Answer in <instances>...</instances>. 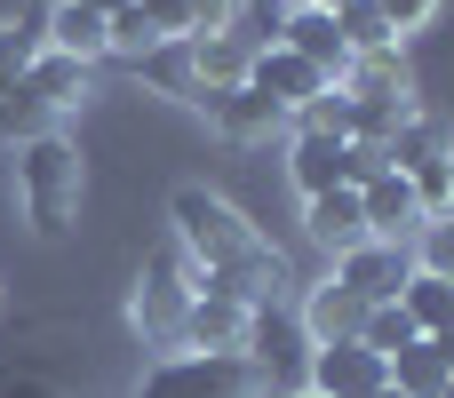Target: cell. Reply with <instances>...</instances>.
I'll return each mask as SVG.
<instances>
[{
	"instance_id": "4",
	"label": "cell",
	"mask_w": 454,
	"mask_h": 398,
	"mask_svg": "<svg viewBox=\"0 0 454 398\" xmlns=\"http://www.w3.org/2000/svg\"><path fill=\"white\" fill-rule=\"evenodd\" d=\"M255 391H263V367L223 359V351H168L136 383V398H255Z\"/></svg>"
},
{
	"instance_id": "35",
	"label": "cell",
	"mask_w": 454,
	"mask_h": 398,
	"mask_svg": "<svg viewBox=\"0 0 454 398\" xmlns=\"http://www.w3.org/2000/svg\"><path fill=\"white\" fill-rule=\"evenodd\" d=\"M439 398H454V375H447V391H439Z\"/></svg>"
},
{
	"instance_id": "7",
	"label": "cell",
	"mask_w": 454,
	"mask_h": 398,
	"mask_svg": "<svg viewBox=\"0 0 454 398\" xmlns=\"http://www.w3.org/2000/svg\"><path fill=\"white\" fill-rule=\"evenodd\" d=\"M200 120H207L223 144H271V136L295 128V120H287L271 96H255V88H215V96L200 104Z\"/></svg>"
},
{
	"instance_id": "19",
	"label": "cell",
	"mask_w": 454,
	"mask_h": 398,
	"mask_svg": "<svg viewBox=\"0 0 454 398\" xmlns=\"http://www.w3.org/2000/svg\"><path fill=\"white\" fill-rule=\"evenodd\" d=\"M399 311L415 319V335H454V279H407L399 287Z\"/></svg>"
},
{
	"instance_id": "26",
	"label": "cell",
	"mask_w": 454,
	"mask_h": 398,
	"mask_svg": "<svg viewBox=\"0 0 454 398\" xmlns=\"http://www.w3.org/2000/svg\"><path fill=\"white\" fill-rule=\"evenodd\" d=\"M407 183H415V207H423V223H431V215H454V152H447V160H431V168H415Z\"/></svg>"
},
{
	"instance_id": "5",
	"label": "cell",
	"mask_w": 454,
	"mask_h": 398,
	"mask_svg": "<svg viewBox=\"0 0 454 398\" xmlns=\"http://www.w3.org/2000/svg\"><path fill=\"white\" fill-rule=\"evenodd\" d=\"M327 279H335V287H351V295L375 311V303H399V287L415 279V263H407V247H399V239H359L351 255H335V271H327Z\"/></svg>"
},
{
	"instance_id": "12",
	"label": "cell",
	"mask_w": 454,
	"mask_h": 398,
	"mask_svg": "<svg viewBox=\"0 0 454 398\" xmlns=\"http://www.w3.org/2000/svg\"><path fill=\"white\" fill-rule=\"evenodd\" d=\"M24 88H32L48 112H80V104H88V88H96V64H80V56H56V48H32V64H24Z\"/></svg>"
},
{
	"instance_id": "22",
	"label": "cell",
	"mask_w": 454,
	"mask_h": 398,
	"mask_svg": "<svg viewBox=\"0 0 454 398\" xmlns=\"http://www.w3.org/2000/svg\"><path fill=\"white\" fill-rule=\"evenodd\" d=\"M447 375H454V367L431 351V343H415V351L391 359V391H399V398H439V391H447Z\"/></svg>"
},
{
	"instance_id": "10",
	"label": "cell",
	"mask_w": 454,
	"mask_h": 398,
	"mask_svg": "<svg viewBox=\"0 0 454 398\" xmlns=\"http://www.w3.org/2000/svg\"><path fill=\"white\" fill-rule=\"evenodd\" d=\"M247 335H255V311H239V303H223V295H192V311H184V351L247 359Z\"/></svg>"
},
{
	"instance_id": "32",
	"label": "cell",
	"mask_w": 454,
	"mask_h": 398,
	"mask_svg": "<svg viewBox=\"0 0 454 398\" xmlns=\"http://www.w3.org/2000/svg\"><path fill=\"white\" fill-rule=\"evenodd\" d=\"M303 8H327V16H335V8H343V0H303Z\"/></svg>"
},
{
	"instance_id": "1",
	"label": "cell",
	"mask_w": 454,
	"mask_h": 398,
	"mask_svg": "<svg viewBox=\"0 0 454 398\" xmlns=\"http://www.w3.org/2000/svg\"><path fill=\"white\" fill-rule=\"evenodd\" d=\"M168 223H176V247L192 255V295H223L239 311H279L287 303V255L207 183H176L168 191Z\"/></svg>"
},
{
	"instance_id": "29",
	"label": "cell",
	"mask_w": 454,
	"mask_h": 398,
	"mask_svg": "<svg viewBox=\"0 0 454 398\" xmlns=\"http://www.w3.org/2000/svg\"><path fill=\"white\" fill-rule=\"evenodd\" d=\"M375 8H383V24H391V32L407 40V32H423V24H431V16H439L447 0H375Z\"/></svg>"
},
{
	"instance_id": "8",
	"label": "cell",
	"mask_w": 454,
	"mask_h": 398,
	"mask_svg": "<svg viewBox=\"0 0 454 398\" xmlns=\"http://www.w3.org/2000/svg\"><path fill=\"white\" fill-rule=\"evenodd\" d=\"M303 359H311V383H303V391H319V398H367V391L391 383V367H383L375 351H359V343H319V351H303Z\"/></svg>"
},
{
	"instance_id": "31",
	"label": "cell",
	"mask_w": 454,
	"mask_h": 398,
	"mask_svg": "<svg viewBox=\"0 0 454 398\" xmlns=\"http://www.w3.org/2000/svg\"><path fill=\"white\" fill-rule=\"evenodd\" d=\"M72 8H88V16H120L128 0H72Z\"/></svg>"
},
{
	"instance_id": "30",
	"label": "cell",
	"mask_w": 454,
	"mask_h": 398,
	"mask_svg": "<svg viewBox=\"0 0 454 398\" xmlns=\"http://www.w3.org/2000/svg\"><path fill=\"white\" fill-rule=\"evenodd\" d=\"M136 16L160 32V48H168V40H184V0H136Z\"/></svg>"
},
{
	"instance_id": "3",
	"label": "cell",
	"mask_w": 454,
	"mask_h": 398,
	"mask_svg": "<svg viewBox=\"0 0 454 398\" xmlns=\"http://www.w3.org/2000/svg\"><path fill=\"white\" fill-rule=\"evenodd\" d=\"M192 255L184 247H160L152 263H144V279H136V295H128V327H136V343L144 351H184V311H192Z\"/></svg>"
},
{
	"instance_id": "36",
	"label": "cell",
	"mask_w": 454,
	"mask_h": 398,
	"mask_svg": "<svg viewBox=\"0 0 454 398\" xmlns=\"http://www.w3.org/2000/svg\"><path fill=\"white\" fill-rule=\"evenodd\" d=\"M295 398H319V391H295Z\"/></svg>"
},
{
	"instance_id": "23",
	"label": "cell",
	"mask_w": 454,
	"mask_h": 398,
	"mask_svg": "<svg viewBox=\"0 0 454 398\" xmlns=\"http://www.w3.org/2000/svg\"><path fill=\"white\" fill-rule=\"evenodd\" d=\"M48 128H56V112L16 80V88L0 96V144H32V136H48Z\"/></svg>"
},
{
	"instance_id": "17",
	"label": "cell",
	"mask_w": 454,
	"mask_h": 398,
	"mask_svg": "<svg viewBox=\"0 0 454 398\" xmlns=\"http://www.w3.org/2000/svg\"><path fill=\"white\" fill-rule=\"evenodd\" d=\"M40 48H56V56H80V64H104L112 56V40H104V16H88V8H72V0H56L48 8V40Z\"/></svg>"
},
{
	"instance_id": "11",
	"label": "cell",
	"mask_w": 454,
	"mask_h": 398,
	"mask_svg": "<svg viewBox=\"0 0 454 398\" xmlns=\"http://www.w3.org/2000/svg\"><path fill=\"white\" fill-rule=\"evenodd\" d=\"M271 40H279V48H295L303 64H319L327 80H343V72H351V48H343V32H335V16H327V8H287Z\"/></svg>"
},
{
	"instance_id": "2",
	"label": "cell",
	"mask_w": 454,
	"mask_h": 398,
	"mask_svg": "<svg viewBox=\"0 0 454 398\" xmlns=\"http://www.w3.org/2000/svg\"><path fill=\"white\" fill-rule=\"evenodd\" d=\"M80 199H88V168H80V144L64 128L16 144V207L40 239H64L80 223Z\"/></svg>"
},
{
	"instance_id": "15",
	"label": "cell",
	"mask_w": 454,
	"mask_h": 398,
	"mask_svg": "<svg viewBox=\"0 0 454 398\" xmlns=\"http://www.w3.org/2000/svg\"><path fill=\"white\" fill-rule=\"evenodd\" d=\"M343 152L351 144H335V136H303V128H287V183L311 199V191H335L343 183Z\"/></svg>"
},
{
	"instance_id": "27",
	"label": "cell",
	"mask_w": 454,
	"mask_h": 398,
	"mask_svg": "<svg viewBox=\"0 0 454 398\" xmlns=\"http://www.w3.org/2000/svg\"><path fill=\"white\" fill-rule=\"evenodd\" d=\"M239 8H247V0H184V40H200V32H239Z\"/></svg>"
},
{
	"instance_id": "28",
	"label": "cell",
	"mask_w": 454,
	"mask_h": 398,
	"mask_svg": "<svg viewBox=\"0 0 454 398\" xmlns=\"http://www.w3.org/2000/svg\"><path fill=\"white\" fill-rule=\"evenodd\" d=\"M32 48L40 40H24V24H0V96L24 80V64H32Z\"/></svg>"
},
{
	"instance_id": "9",
	"label": "cell",
	"mask_w": 454,
	"mask_h": 398,
	"mask_svg": "<svg viewBox=\"0 0 454 398\" xmlns=\"http://www.w3.org/2000/svg\"><path fill=\"white\" fill-rule=\"evenodd\" d=\"M303 231H311V247H327V263H335V255H351L359 239H375V231H367V207H359V191H351V183L311 191V199H303Z\"/></svg>"
},
{
	"instance_id": "18",
	"label": "cell",
	"mask_w": 454,
	"mask_h": 398,
	"mask_svg": "<svg viewBox=\"0 0 454 398\" xmlns=\"http://www.w3.org/2000/svg\"><path fill=\"white\" fill-rule=\"evenodd\" d=\"M431 160H447V128H439L431 112H407V120L391 128V144H383V168L415 176V168H431Z\"/></svg>"
},
{
	"instance_id": "6",
	"label": "cell",
	"mask_w": 454,
	"mask_h": 398,
	"mask_svg": "<svg viewBox=\"0 0 454 398\" xmlns=\"http://www.w3.org/2000/svg\"><path fill=\"white\" fill-rule=\"evenodd\" d=\"M247 88H255V96H271V104H279V112L295 120V112H303V104H319V96H327L335 80H327L319 64H303L295 48L263 40V48H255V64H247Z\"/></svg>"
},
{
	"instance_id": "21",
	"label": "cell",
	"mask_w": 454,
	"mask_h": 398,
	"mask_svg": "<svg viewBox=\"0 0 454 398\" xmlns=\"http://www.w3.org/2000/svg\"><path fill=\"white\" fill-rule=\"evenodd\" d=\"M335 32H343V48H351V56H383V48H399V32L383 24V8H375V0H343V8H335Z\"/></svg>"
},
{
	"instance_id": "13",
	"label": "cell",
	"mask_w": 454,
	"mask_h": 398,
	"mask_svg": "<svg viewBox=\"0 0 454 398\" xmlns=\"http://www.w3.org/2000/svg\"><path fill=\"white\" fill-rule=\"evenodd\" d=\"M359 207H367V231H375V239H399V247H407V239L423 231V207H415V183H407L399 168H383V176H375V183L359 191Z\"/></svg>"
},
{
	"instance_id": "25",
	"label": "cell",
	"mask_w": 454,
	"mask_h": 398,
	"mask_svg": "<svg viewBox=\"0 0 454 398\" xmlns=\"http://www.w3.org/2000/svg\"><path fill=\"white\" fill-rule=\"evenodd\" d=\"M295 128H303V136H335V144H351V88L335 80L319 104H303V112H295Z\"/></svg>"
},
{
	"instance_id": "33",
	"label": "cell",
	"mask_w": 454,
	"mask_h": 398,
	"mask_svg": "<svg viewBox=\"0 0 454 398\" xmlns=\"http://www.w3.org/2000/svg\"><path fill=\"white\" fill-rule=\"evenodd\" d=\"M271 8H279V16H287V8H303V0H271Z\"/></svg>"
},
{
	"instance_id": "14",
	"label": "cell",
	"mask_w": 454,
	"mask_h": 398,
	"mask_svg": "<svg viewBox=\"0 0 454 398\" xmlns=\"http://www.w3.org/2000/svg\"><path fill=\"white\" fill-rule=\"evenodd\" d=\"M359 319H367V303H359L351 287L319 279V287L303 295V351H319V343H359Z\"/></svg>"
},
{
	"instance_id": "34",
	"label": "cell",
	"mask_w": 454,
	"mask_h": 398,
	"mask_svg": "<svg viewBox=\"0 0 454 398\" xmlns=\"http://www.w3.org/2000/svg\"><path fill=\"white\" fill-rule=\"evenodd\" d=\"M367 398H399V391H391V383H383V391H367Z\"/></svg>"
},
{
	"instance_id": "16",
	"label": "cell",
	"mask_w": 454,
	"mask_h": 398,
	"mask_svg": "<svg viewBox=\"0 0 454 398\" xmlns=\"http://www.w3.org/2000/svg\"><path fill=\"white\" fill-rule=\"evenodd\" d=\"M343 88H351L359 104H415V80H407V56H399V48H383V56H351Z\"/></svg>"
},
{
	"instance_id": "20",
	"label": "cell",
	"mask_w": 454,
	"mask_h": 398,
	"mask_svg": "<svg viewBox=\"0 0 454 398\" xmlns=\"http://www.w3.org/2000/svg\"><path fill=\"white\" fill-rule=\"evenodd\" d=\"M415 343H423V335H415V319H407L399 303H375V311L359 319V351H375L383 367H391L399 351H415Z\"/></svg>"
},
{
	"instance_id": "24",
	"label": "cell",
	"mask_w": 454,
	"mask_h": 398,
	"mask_svg": "<svg viewBox=\"0 0 454 398\" xmlns=\"http://www.w3.org/2000/svg\"><path fill=\"white\" fill-rule=\"evenodd\" d=\"M407 263L423 279H454V215H431L415 239H407Z\"/></svg>"
}]
</instances>
